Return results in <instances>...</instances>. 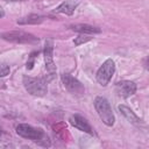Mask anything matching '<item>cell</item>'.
<instances>
[{"mask_svg": "<svg viewBox=\"0 0 149 149\" xmlns=\"http://www.w3.org/2000/svg\"><path fill=\"white\" fill-rule=\"evenodd\" d=\"M9 73V66L6 64H1V77H5Z\"/></svg>", "mask_w": 149, "mask_h": 149, "instance_id": "15", "label": "cell"}, {"mask_svg": "<svg viewBox=\"0 0 149 149\" xmlns=\"http://www.w3.org/2000/svg\"><path fill=\"white\" fill-rule=\"evenodd\" d=\"M43 21V16L38 15V14H29L24 17H21L20 20H17L19 24H37L41 23Z\"/></svg>", "mask_w": 149, "mask_h": 149, "instance_id": "13", "label": "cell"}, {"mask_svg": "<svg viewBox=\"0 0 149 149\" xmlns=\"http://www.w3.org/2000/svg\"><path fill=\"white\" fill-rule=\"evenodd\" d=\"M142 63H143V66H144L147 70H149V56H147V57L143 59Z\"/></svg>", "mask_w": 149, "mask_h": 149, "instance_id": "16", "label": "cell"}, {"mask_svg": "<svg viewBox=\"0 0 149 149\" xmlns=\"http://www.w3.org/2000/svg\"><path fill=\"white\" fill-rule=\"evenodd\" d=\"M119 111L121 112V114H122L130 123H133V125H135V126H137V127H140V126L142 125V120H141L129 107H127V106H125V105H120V106H119Z\"/></svg>", "mask_w": 149, "mask_h": 149, "instance_id": "10", "label": "cell"}, {"mask_svg": "<svg viewBox=\"0 0 149 149\" xmlns=\"http://www.w3.org/2000/svg\"><path fill=\"white\" fill-rule=\"evenodd\" d=\"M69 121H70V123H71L74 128H77V129H79V130H81V132H84V133H87V134H90V135H93V134H94V132H93L91 125L88 123V121H87L84 116H81V115H79V114H74V115H72V116L70 118Z\"/></svg>", "mask_w": 149, "mask_h": 149, "instance_id": "8", "label": "cell"}, {"mask_svg": "<svg viewBox=\"0 0 149 149\" xmlns=\"http://www.w3.org/2000/svg\"><path fill=\"white\" fill-rule=\"evenodd\" d=\"M71 29L77 31V33H79V34H84V35H87V34H99L101 31L98 27H93L91 24H84V23L73 24V26H71Z\"/></svg>", "mask_w": 149, "mask_h": 149, "instance_id": "12", "label": "cell"}, {"mask_svg": "<svg viewBox=\"0 0 149 149\" xmlns=\"http://www.w3.org/2000/svg\"><path fill=\"white\" fill-rule=\"evenodd\" d=\"M23 85L28 93L36 97H43L48 92L47 80L44 78H33L24 76L23 77Z\"/></svg>", "mask_w": 149, "mask_h": 149, "instance_id": "3", "label": "cell"}, {"mask_svg": "<svg viewBox=\"0 0 149 149\" xmlns=\"http://www.w3.org/2000/svg\"><path fill=\"white\" fill-rule=\"evenodd\" d=\"M115 88H116V92L120 97L128 98L136 92V84L134 81H130V80H122V81H119L116 84Z\"/></svg>", "mask_w": 149, "mask_h": 149, "instance_id": "9", "label": "cell"}, {"mask_svg": "<svg viewBox=\"0 0 149 149\" xmlns=\"http://www.w3.org/2000/svg\"><path fill=\"white\" fill-rule=\"evenodd\" d=\"M16 134L23 139H28L41 147H50V140L48 135L40 128H35L27 123H19L15 128Z\"/></svg>", "mask_w": 149, "mask_h": 149, "instance_id": "1", "label": "cell"}, {"mask_svg": "<svg viewBox=\"0 0 149 149\" xmlns=\"http://www.w3.org/2000/svg\"><path fill=\"white\" fill-rule=\"evenodd\" d=\"M61 79H62V83L64 85V87L71 92V93H76V94H81L84 93L85 88L83 86V84L74 77H72L71 74L69 73H63L61 76Z\"/></svg>", "mask_w": 149, "mask_h": 149, "instance_id": "6", "label": "cell"}, {"mask_svg": "<svg viewBox=\"0 0 149 149\" xmlns=\"http://www.w3.org/2000/svg\"><path fill=\"white\" fill-rule=\"evenodd\" d=\"M94 108H95L99 118L102 120V122L106 126L112 127L114 125L115 116H114V113L112 111L109 101L105 97H97L94 99Z\"/></svg>", "mask_w": 149, "mask_h": 149, "instance_id": "2", "label": "cell"}, {"mask_svg": "<svg viewBox=\"0 0 149 149\" xmlns=\"http://www.w3.org/2000/svg\"><path fill=\"white\" fill-rule=\"evenodd\" d=\"M44 59H45V68L50 74H54L56 71V66L54 63V43L51 40L45 41L44 45Z\"/></svg>", "mask_w": 149, "mask_h": 149, "instance_id": "7", "label": "cell"}, {"mask_svg": "<svg viewBox=\"0 0 149 149\" xmlns=\"http://www.w3.org/2000/svg\"><path fill=\"white\" fill-rule=\"evenodd\" d=\"M77 6H78V2L72 1V0H65L55 9V13H62V14L71 15L74 12V9L77 8Z\"/></svg>", "mask_w": 149, "mask_h": 149, "instance_id": "11", "label": "cell"}, {"mask_svg": "<svg viewBox=\"0 0 149 149\" xmlns=\"http://www.w3.org/2000/svg\"><path fill=\"white\" fill-rule=\"evenodd\" d=\"M2 38L5 41L14 42V43H36L38 42V38L29 33L22 31V30H13V31H6L2 33Z\"/></svg>", "mask_w": 149, "mask_h": 149, "instance_id": "5", "label": "cell"}, {"mask_svg": "<svg viewBox=\"0 0 149 149\" xmlns=\"http://www.w3.org/2000/svg\"><path fill=\"white\" fill-rule=\"evenodd\" d=\"M114 72H115V64H114V62L111 58L106 59L102 63V65L97 71V74H95L97 81L101 86H106L109 83V80L112 79Z\"/></svg>", "mask_w": 149, "mask_h": 149, "instance_id": "4", "label": "cell"}, {"mask_svg": "<svg viewBox=\"0 0 149 149\" xmlns=\"http://www.w3.org/2000/svg\"><path fill=\"white\" fill-rule=\"evenodd\" d=\"M90 40H91V37H86V36H84V34H80V35L74 40V44H76V45H79V44L85 43V42H87V41H90Z\"/></svg>", "mask_w": 149, "mask_h": 149, "instance_id": "14", "label": "cell"}]
</instances>
